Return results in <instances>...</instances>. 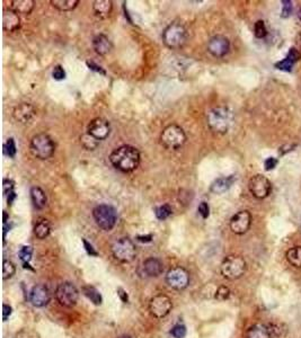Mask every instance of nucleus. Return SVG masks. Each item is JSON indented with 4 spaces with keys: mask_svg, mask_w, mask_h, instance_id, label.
I'll return each mask as SVG.
<instances>
[{
    "mask_svg": "<svg viewBox=\"0 0 301 338\" xmlns=\"http://www.w3.org/2000/svg\"><path fill=\"white\" fill-rule=\"evenodd\" d=\"M110 161L114 168L122 173H131L139 167L140 152L132 145H121L113 150L110 155Z\"/></svg>",
    "mask_w": 301,
    "mask_h": 338,
    "instance_id": "nucleus-1",
    "label": "nucleus"
},
{
    "mask_svg": "<svg viewBox=\"0 0 301 338\" xmlns=\"http://www.w3.org/2000/svg\"><path fill=\"white\" fill-rule=\"evenodd\" d=\"M206 123L212 132L225 134L233 123V113L227 107H215L207 112Z\"/></svg>",
    "mask_w": 301,
    "mask_h": 338,
    "instance_id": "nucleus-2",
    "label": "nucleus"
},
{
    "mask_svg": "<svg viewBox=\"0 0 301 338\" xmlns=\"http://www.w3.org/2000/svg\"><path fill=\"white\" fill-rule=\"evenodd\" d=\"M188 41V30L185 26L178 22L169 24L163 33V42L170 50L183 48Z\"/></svg>",
    "mask_w": 301,
    "mask_h": 338,
    "instance_id": "nucleus-3",
    "label": "nucleus"
},
{
    "mask_svg": "<svg viewBox=\"0 0 301 338\" xmlns=\"http://www.w3.org/2000/svg\"><path fill=\"white\" fill-rule=\"evenodd\" d=\"M29 150L35 158L40 160H46L52 157L54 153L55 145L53 140L51 139L50 135L45 133L36 134L33 139L31 140Z\"/></svg>",
    "mask_w": 301,
    "mask_h": 338,
    "instance_id": "nucleus-4",
    "label": "nucleus"
},
{
    "mask_svg": "<svg viewBox=\"0 0 301 338\" xmlns=\"http://www.w3.org/2000/svg\"><path fill=\"white\" fill-rule=\"evenodd\" d=\"M247 264L242 256L238 255H229L221 263L220 270L224 278L227 280H237L240 279L246 272Z\"/></svg>",
    "mask_w": 301,
    "mask_h": 338,
    "instance_id": "nucleus-5",
    "label": "nucleus"
},
{
    "mask_svg": "<svg viewBox=\"0 0 301 338\" xmlns=\"http://www.w3.org/2000/svg\"><path fill=\"white\" fill-rule=\"evenodd\" d=\"M160 142L166 149L177 150L183 147L186 142V134L184 130L176 124L166 127L160 134Z\"/></svg>",
    "mask_w": 301,
    "mask_h": 338,
    "instance_id": "nucleus-6",
    "label": "nucleus"
},
{
    "mask_svg": "<svg viewBox=\"0 0 301 338\" xmlns=\"http://www.w3.org/2000/svg\"><path fill=\"white\" fill-rule=\"evenodd\" d=\"M93 217L96 225L104 231H111L117 221V213L112 205L100 204L93 210Z\"/></svg>",
    "mask_w": 301,
    "mask_h": 338,
    "instance_id": "nucleus-7",
    "label": "nucleus"
},
{
    "mask_svg": "<svg viewBox=\"0 0 301 338\" xmlns=\"http://www.w3.org/2000/svg\"><path fill=\"white\" fill-rule=\"evenodd\" d=\"M112 254L118 262L131 263L136 258L137 249L131 239L121 238L113 243Z\"/></svg>",
    "mask_w": 301,
    "mask_h": 338,
    "instance_id": "nucleus-8",
    "label": "nucleus"
},
{
    "mask_svg": "<svg viewBox=\"0 0 301 338\" xmlns=\"http://www.w3.org/2000/svg\"><path fill=\"white\" fill-rule=\"evenodd\" d=\"M248 189L252 195L257 200H264L271 194L272 184L267 177L264 175H254L248 181Z\"/></svg>",
    "mask_w": 301,
    "mask_h": 338,
    "instance_id": "nucleus-9",
    "label": "nucleus"
},
{
    "mask_svg": "<svg viewBox=\"0 0 301 338\" xmlns=\"http://www.w3.org/2000/svg\"><path fill=\"white\" fill-rule=\"evenodd\" d=\"M55 298L59 301L61 305L65 306H74L78 298H79V292L77 288L70 282L61 283L55 291Z\"/></svg>",
    "mask_w": 301,
    "mask_h": 338,
    "instance_id": "nucleus-10",
    "label": "nucleus"
},
{
    "mask_svg": "<svg viewBox=\"0 0 301 338\" xmlns=\"http://www.w3.org/2000/svg\"><path fill=\"white\" fill-rule=\"evenodd\" d=\"M166 282L170 288L177 291H183L189 287L190 275L185 268L177 266L168 270L166 275Z\"/></svg>",
    "mask_w": 301,
    "mask_h": 338,
    "instance_id": "nucleus-11",
    "label": "nucleus"
},
{
    "mask_svg": "<svg viewBox=\"0 0 301 338\" xmlns=\"http://www.w3.org/2000/svg\"><path fill=\"white\" fill-rule=\"evenodd\" d=\"M173 308V302L169 296L158 294L154 296L149 303V310L155 318L162 319L167 316Z\"/></svg>",
    "mask_w": 301,
    "mask_h": 338,
    "instance_id": "nucleus-12",
    "label": "nucleus"
},
{
    "mask_svg": "<svg viewBox=\"0 0 301 338\" xmlns=\"http://www.w3.org/2000/svg\"><path fill=\"white\" fill-rule=\"evenodd\" d=\"M229 226L230 230L233 233H236V235H244V233H246L252 226L251 212L247 210L237 212L230 219Z\"/></svg>",
    "mask_w": 301,
    "mask_h": 338,
    "instance_id": "nucleus-13",
    "label": "nucleus"
},
{
    "mask_svg": "<svg viewBox=\"0 0 301 338\" xmlns=\"http://www.w3.org/2000/svg\"><path fill=\"white\" fill-rule=\"evenodd\" d=\"M87 133L91 134L93 138H95L97 141H102L108 138L111 133V124L105 118L96 117L92 119L91 123L88 124Z\"/></svg>",
    "mask_w": 301,
    "mask_h": 338,
    "instance_id": "nucleus-14",
    "label": "nucleus"
},
{
    "mask_svg": "<svg viewBox=\"0 0 301 338\" xmlns=\"http://www.w3.org/2000/svg\"><path fill=\"white\" fill-rule=\"evenodd\" d=\"M206 49L215 58H224L230 50V42L224 35H216L207 42Z\"/></svg>",
    "mask_w": 301,
    "mask_h": 338,
    "instance_id": "nucleus-15",
    "label": "nucleus"
},
{
    "mask_svg": "<svg viewBox=\"0 0 301 338\" xmlns=\"http://www.w3.org/2000/svg\"><path fill=\"white\" fill-rule=\"evenodd\" d=\"M29 301L36 308H42L46 305L50 301L49 290L44 285H35L29 293Z\"/></svg>",
    "mask_w": 301,
    "mask_h": 338,
    "instance_id": "nucleus-16",
    "label": "nucleus"
},
{
    "mask_svg": "<svg viewBox=\"0 0 301 338\" xmlns=\"http://www.w3.org/2000/svg\"><path fill=\"white\" fill-rule=\"evenodd\" d=\"M36 114V111L32 104L22 103L14 108L13 116L19 123H28Z\"/></svg>",
    "mask_w": 301,
    "mask_h": 338,
    "instance_id": "nucleus-17",
    "label": "nucleus"
},
{
    "mask_svg": "<svg viewBox=\"0 0 301 338\" xmlns=\"http://www.w3.org/2000/svg\"><path fill=\"white\" fill-rule=\"evenodd\" d=\"M300 59H301L300 51L298 49H295V48H291L289 50L287 56H285L283 60L277 62L276 68L279 70H281V71L290 72L292 70V68H293L295 62L299 61Z\"/></svg>",
    "mask_w": 301,
    "mask_h": 338,
    "instance_id": "nucleus-18",
    "label": "nucleus"
},
{
    "mask_svg": "<svg viewBox=\"0 0 301 338\" xmlns=\"http://www.w3.org/2000/svg\"><path fill=\"white\" fill-rule=\"evenodd\" d=\"M3 26L7 32H15L20 26V19L17 13L12 9H5L3 14Z\"/></svg>",
    "mask_w": 301,
    "mask_h": 338,
    "instance_id": "nucleus-19",
    "label": "nucleus"
},
{
    "mask_svg": "<svg viewBox=\"0 0 301 338\" xmlns=\"http://www.w3.org/2000/svg\"><path fill=\"white\" fill-rule=\"evenodd\" d=\"M143 270L148 276L157 278L164 272V265L158 258L150 257L143 263Z\"/></svg>",
    "mask_w": 301,
    "mask_h": 338,
    "instance_id": "nucleus-20",
    "label": "nucleus"
},
{
    "mask_svg": "<svg viewBox=\"0 0 301 338\" xmlns=\"http://www.w3.org/2000/svg\"><path fill=\"white\" fill-rule=\"evenodd\" d=\"M93 48H94L97 54L106 55L111 52L113 45H112L111 40L108 39L106 35L100 34V35H96L94 40H93Z\"/></svg>",
    "mask_w": 301,
    "mask_h": 338,
    "instance_id": "nucleus-21",
    "label": "nucleus"
},
{
    "mask_svg": "<svg viewBox=\"0 0 301 338\" xmlns=\"http://www.w3.org/2000/svg\"><path fill=\"white\" fill-rule=\"evenodd\" d=\"M236 177L233 175L226 176V177L217 178L210 186V191L215 194H224L230 189L231 185L235 181Z\"/></svg>",
    "mask_w": 301,
    "mask_h": 338,
    "instance_id": "nucleus-22",
    "label": "nucleus"
},
{
    "mask_svg": "<svg viewBox=\"0 0 301 338\" xmlns=\"http://www.w3.org/2000/svg\"><path fill=\"white\" fill-rule=\"evenodd\" d=\"M113 5L111 0H96L93 5V10L98 18L105 19L111 15Z\"/></svg>",
    "mask_w": 301,
    "mask_h": 338,
    "instance_id": "nucleus-23",
    "label": "nucleus"
},
{
    "mask_svg": "<svg viewBox=\"0 0 301 338\" xmlns=\"http://www.w3.org/2000/svg\"><path fill=\"white\" fill-rule=\"evenodd\" d=\"M9 9L17 14L23 15H29L34 9V2L33 0H13L9 3Z\"/></svg>",
    "mask_w": 301,
    "mask_h": 338,
    "instance_id": "nucleus-24",
    "label": "nucleus"
},
{
    "mask_svg": "<svg viewBox=\"0 0 301 338\" xmlns=\"http://www.w3.org/2000/svg\"><path fill=\"white\" fill-rule=\"evenodd\" d=\"M31 197H32V202L36 209H44L46 205V194L45 192L39 186H34L31 189Z\"/></svg>",
    "mask_w": 301,
    "mask_h": 338,
    "instance_id": "nucleus-25",
    "label": "nucleus"
},
{
    "mask_svg": "<svg viewBox=\"0 0 301 338\" xmlns=\"http://www.w3.org/2000/svg\"><path fill=\"white\" fill-rule=\"evenodd\" d=\"M247 338H272V332L267 326L256 324L248 329Z\"/></svg>",
    "mask_w": 301,
    "mask_h": 338,
    "instance_id": "nucleus-26",
    "label": "nucleus"
},
{
    "mask_svg": "<svg viewBox=\"0 0 301 338\" xmlns=\"http://www.w3.org/2000/svg\"><path fill=\"white\" fill-rule=\"evenodd\" d=\"M287 261L295 268H301V246L290 248L287 252Z\"/></svg>",
    "mask_w": 301,
    "mask_h": 338,
    "instance_id": "nucleus-27",
    "label": "nucleus"
},
{
    "mask_svg": "<svg viewBox=\"0 0 301 338\" xmlns=\"http://www.w3.org/2000/svg\"><path fill=\"white\" fill-rule=\"evenodd\" d=\"M51 5L60 12H70L75 9L79 2L78 0H51Z\"/></svg>",
    "mask_w": 301,
    "mask_h": 338,
    "instance_id": "nucleus-28",
    "label": "nucleus"
},
{
    "mask_svg": "<svg viewBox=\"0 0 301 338\" xmlns=\"http://www.w3.org/2000/svg\"><path fill=\"white\" fill-rule=\"evenodd\" d=\"M50 232H51V227L48 221L42 220L36 223V226L34 228V235L39 239H45L50 235Z\"/></svg>",
    "mask_w": 301,
    "mask_h": 338,
    "instance_id": "nucleus-29",
    "label": "nucleus"
},
{
    "mask_svg": "<svg viewBox=\"0 0 301 338\" xmlns=\"http://www.w3.org/2000/svg\"><path fill=\"white\" fill-rule=\"evenodd\" d=\"M82 292H84V294L94 304H96V305L102 304V295H101V293L98 292V291L94 287H91V285H87V287L82 288Z\"/></svg>",
    "mask_w": 301,
    "mask_h": 338,
    "instance_id": "nucleus-30",
    "label": "nucleus"
},
{
    "mask_svg": "<svg viewBox=\"0 0 301 338\" xmlns=\"http://www.w3.org/2000/svg\"><path fill=\"white\" fill-rule=\"evenodd\" d=\"M172 213H173L172 207H170V205H168V204L160 205L155 210L156 218H157L158 220H166L167 218L172 216Z\"/></svg>",
    "mask_w": 301,
    "mask_h": 338,
    "instance_id": "nucleus-31",
    "label": "nucleus"
},
{
    "mask_svg": "<svg viewBox=\"0 0 301 338\" xmlns=\"http://www.w3.org/2000/svg\"><path fill=\"white\" fill-rule=\"evenodd\" d=\"M15 273H16V267H15V265L10 261H7V259H4V262H3V279L8 280L10 278H13L15 275Z\"/></svg>",
    "mask_w": 301,
    "mask_h": 338,
    "instance_id": "nucleus-32",
    "label": "nucleus"
},
{
    "mask_svg": "<svg viewBox=\"0 0 301 338\" xmlns=\"http://www.w3.org/2000/svg\"><path fill=\"white\" fill-rule=\"evenodd\" d=\"M18 255H19V258L22 259V262L24 263L25 267H29L28 263L31 262V259H32L33 248L31 246H23L22 248H20Z\"/></svg>",
    "mask_w": 301,
    "mask_h": 338,
    "instance_id": "nucleus-33",
    "label": "nucleus"
},
{
    "mask_svg": "<svg viewBox=\"0 0 301 338\" xmlns=\"http://www.w3.org/2000/svg\"><path fill=\"white\" fill-rule=\"evenodd\" d=\"M80 142L82 145H84V148L87 150H95L98 145L97 140L95 138H93L92 135L88 133L81 135Z\"/></svg>",
    "mask_w": 301,
    "mask_h": 338,
    "instance_id": "nucleus-34",
    "label": "nucleus"
},
{
    "mask_svg": "<svg viewBox=\"0 0 301 338\" xmlns=\"http://www.w3.org/2000/svg\"><path fill=\"white\" fill-rule=\"evenodd\" d=\"M254 35L257 39H264L267 35L266 26L263 20H257L255 25H254Z\"/></svg>",
    "mask_w": 301,
    "mask_h": 338,
    "instance_id": "nucleus-35",
    "label": "nucleus"
},
{
    "mask_svg": "<svg viewBox=\"0 0 301 338\" xmlns=\"http://www.w3.org/2000/svg\"><path fill=\"white\" fill-rule=\"evenodd\" d=\"M4 152L6 153L9 158H14L15 156H16V143H15V140L13 138H9L6 144L4 145Z\"/></svg>",
    "mask_w": 301,
    "mask_h": 338,
    "instance_id": "nucleus-36",
    "label": "nucleus"
},
{
    "mask_svg": "<svg viewBox=\"0 0 301 338\" xmlns=\"http://www.w3.org/2000/svg\"><path fill=\"white\" fill-rule=\"evenodd\" d=\"M281 4H282L281 17L288 18L292 13V2H290V0H282Z\"/></svg>",
    "mask_w": 301,
    "mask_h": 338,
    "instance_id": "nucleus-37",
    "label": "nucleus"
},
{
    "mask_svg": "<svg viewBox=\"0 0 301 338\" xmlns=\"http://www.w3.org/2000/svg\"><path fill=\"white\" fill-rule=\"evenodd\" d=\"M170 334L174 338H184L186 336V327L184 325H176L172 328Z\"/></svg>",
    "mask_w": 301,
    "mask_h": 338,
    "instance_id": "nucleus-38",
    "label": "nucleus"
},
{
    "mask_svg": "<svg viewBox=\"0 0 301 338\" xmlns=\"http://www.w3.org/2000/svg\"><path fill=\"white\" fill-rule=\"evenodd\" d=\"M14 189H15V184L12 179L5 178L3 181V191H4V195L8 196L9 194L14 193Z\"/></svg>",
    "mask_w": 301,
    "mask_h": 338,
    "instance_id": "nucleus-39",
    "label": "nucleus"
},
{
    "mask_svg": "<svg viewBox=\"0 0 301 338\" xmlns=\"http://www.w3.org/2000/svg\"><path fill=\"white\" fill-rule=\"evenodd\" d=\"M229 295H230L229 289H228L227 287H220L216 292V299L220 300V301H225L229 298Z\"/></svg>",
    "mask_w": 301,
    "mask_h": 338,
    "instance_id": "nucleus-40",
    "label": "nucleus"
},
{
    "mask_svg": "<svg viewBox=\"0 0 301 338\" xmlns=\"http://www.w3.org/2000/svg\"><path fill=\"white\" fill-rule=\"evenodd\" d=\"M52 77L55 80H64L66 78V71L61 66H55L53 71H52Z\"/></svg>",
    "mask_w": 301,
    "mask_h": 338,
    "instance_id": "nucleus-41",
    "label": "nucleus"
},
{
    "mask_svg": "<svg viewBox=\"0 0 301 338\" xmlns=\"http://www.w3.org/2000/svg\"><path fill=\"white\" fill-rule=\"evenodd\" d=\"M198 211L200 213V216L203 218V219H206L210 214V207L209 204L206 202H201V204L198 207Z\"/></svg>",
    "mask_w": 301,
    "mask_h": 338,
    "instance_id": "nucleus-42",
    "label": "nucleus"
},
{
    "mask_svg": "<svg viewBox=\"0 0 301 338\" xmlns=\"http://www.w3.org/2000/svg\"><path fill=\"white\" fill-rule=\"evenodd\" d=\"M279 164V161L277 158H273V157H268L264 161V167H265V170L269 171V170H273L274 168L277 167Z\"/></svg>",
    "mask_w": 301,
    "mask_h": 338,
    "instance_id": "nucleus-43",
    "label": "nucleus"
},
{
    "mask_svg": "<svg viewBox=\"0 0 301 338\" xmlns=\"http://www.w3.org/2000/svg\"><path fill=\"white\" fill-rule=\"evenodd\" d=\"M86 65L88 66V68H89L91 70H94V71H96V72H100V74H102V75H105V74H106L105 70H103V68L100 67V66H97V65L95 64V62H93V61H87V62H86Z\"/></svg>",
    "mask_w": 301,
    "mask_h": 338,
    "instance_id": "nucleus-44",
    "label": "nucleus"
},
{
    "mask_svg": "<svg viewBox=\"0 0 301 338\" xmlns=\"http://www.w3.org/2000/svg\"><path fill=\"white\" fill-rule=\"evenodd\" d=\"M12 313H13V308H12V306L5 303L3 305V319L5 321H6L9 318V316L12 315Z\"/></svg>",
    "mask_w": 301,
    "mask_h": 338,
    "instance_id": "nucleus-45",
    "label": "nucleus"
},
{
    "mask_svg": "<svg viewBox=\"0 0 301 338\" xmlns=\"http://www.w3.org/2000/svg\"><path fill=\"white\" fill-rule=\"evenodd\" d=\"M82 242H84V245H85V248H86V251L87 253L91 255V256H97V252L94 249V247H93L89 242H88L86 239H82Z\"/></svg>",
    "mask_w": 301,
    "mask_h": 338,
    "instance_id": "nucleus-46",
    "label": "nucleus"
},
{
    "mask_svg": "<svg viewBox=\"0 0 301 338\" xmlns=\"http://www.w3.org/2000/svg\"><path fill=\"white\" fill-rule=\"evenodd\" d=\"M152 239H153L152 235H149V236H139L138 237V240L141 241V242H149V241H152Z\"/></svg>",
    "mask_w": 301,
    "mask_h": 338,
    "instance_id": "nucleus-47",
    "label": "nucleus"
},
{
    "mask_svg": "<svg viewBox=\"0 0 301 338\" xmlns=\"http://www.w3.org/2000/svg\"><path fill=\"white\" fill-rule=\"evenodd\" d=\"M117 292H118V294H120V296H121V298H122V300L124 301V302H127V301H128V295H127V293L124 292V291H123L122 289H118V290H117Z\"/></svg>",
    "mask_w": 301,
    "mask_h": 338,
    "instance_id": "nucleus-48",
    "label": "nucleus"
},
{
    "mask_svg": "<svg viewBox=\"0 0 301 338\" xmlns=\"http://www.w3.org/2000/svg\"><path fill=\"white\" fill-rule=\"evenodd\" d=\"M15 199H16V194H15V192H14V193H12V194H9V195H8V204H9V205L12 204V203L14 202Z\"/></svg>",
    "mask_w": 301,
    "mask_h": 338,
    "instance_id": "nucleus-49",
    "label": "nucleus"
},
{
    "mask_svg": "<svg viewBox=\"0 0 301 338\" xmlns=\"http://www.w3.org/2000/svg\"><path fill=\"white\" fill-rule=\"evenodd\" d=\"M7 222H8V214H7V212H4V225Z\"/></svg>",
    "mask_w": 301,
    "mask_h": 338,
    "instance_id": "nucleus-50",
    "label": "nucleus"
},
{
    "mask_svg": "<svg viewBox=\"0 0 301 338\" xmlns=\"http://www.w3.org/2000/svg\"><path fill=\"white\" fill-rule=\"evenodd\" d=\"M297 19H298V23H299V25H301V9L299 10V13H298V16H297Z\"/></svg>",
    "mask_w": 301,
    "mask_h": 338,
    "instance_id": "nucleus-51",
    "label": "nucleus"
},
{
    "mask_svg": "<svg viewBox=\"0 0 301 338\" xmlns=\"http://www.w3.org/2000/svg\"><path fill=\"white\" fill-rule=\"evenodd\" d=\"M118 338H131V337L128 336V335H122V336H120Z\"/></svg>",
    "mask_w": 301,
    "mask_h": 338,
    "instance_id": "nucleus-52",
    "label": "nucleus"
},
{
    "mask_svg": "<svg viewBox=\"0 0 301 338\" xmlns=\"http://www.w3.org/2000/svg\"><path fill=\"white\" fill-rule=\"evenodd\" d=\"M299 36H300V41H299V45H300V48H301V34H300Z\"/></svg>",
    "mask_w": 301,
    "mask_h": 338,
    "instance_id": "nucleus-53",
    "label": "nucleus"
}]
</instances>
